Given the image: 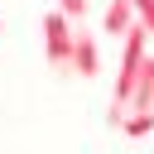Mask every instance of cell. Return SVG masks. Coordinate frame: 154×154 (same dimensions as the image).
Here are the masks:
<instances>
[{
    "instance_id": "obj_1",
    "label": "cell",
    "mask_w": 154,
    "mask_h": 154,
    "mask_svg": "<svg viewBox=\"0 0 154 154\" xmlns=\"http://www.w3.org/2000/svg\"><path fill=\"white\" fill-rule=\"evenodd\" d=\"M43 48H48V67L53 72H72V48H77V24L58 10L43 14Z\"/></svg>"
},
{
    "instance_id": "obj_2",
    "label": "cell",
    "mask_w": 154,
    "mask_h": 154,
    "mask_svg": "<svg viewBox=\"0 0 154 154\" xmlns=\"http://www.w3.org/2000/svg\"><path fill=\"white\" fill-rule=\"evenodd\" d=\"M101 58H96V34L77 24V48H72V77H96Z\"/></svg>"
},
{
    "instance_id": "obj_3",
    "label": "cell",
    "mask_w": 154,
    "mask_h": 154,
    "mask_svg": "<svg viewBox=\"0 0 154 154\" xmlns=\"http://www.w3.org/2000/svg\"><path fill=\"white\" fill-rule=\"evenodd\" d=\"M135 24H140V19H135V5H130V0H111V5H106V29H101V34H106V38H125Z\"/></svg>"
},
{
    "instance_id": "obj_4",
    "label": "cell",
    "mask_w": 154,
    "mask_h": 154,
    "mask_svg": "<svg viewBox=\"0 0 154 154\" xmlns=\"http://www.w3.org/2000/svg\"><path fill=\"white\" fill-rule=\"evenodd\" d=\"M130 140H144L149 130H154V116H125V125H120Z\"/></svg>"
},
{
    "instance_id": "obj_5",
    "label": "cell",
    "mask_w": 154,
    "mask_h": 154,
    "mask_svg": "<svg viewBox=\"0 0 154 154\" xmlns=\"http://www.w3.org/2000/svg\"><path fill=\"white\" fill-rule=\"evenodd\" d=\"M53 10H58V14H67L72 24H82V19H87V0H53Z\"/></svg>"
},
{
    "instance_id": "obj_6",
    "label": "cell",
    "mask_w": 154,
    "mask_h": 154,
    "mask_svg": "<svg viewBox=\"0 0 154 154\" xmlns=\"http://www.w3.org/2000/svg\"><path fill=\"white\" fill-rule=\"evenodd\" d=\"M130 5H135V19L154 34V0H130Z\"/></svg>"
}]
</instances>
